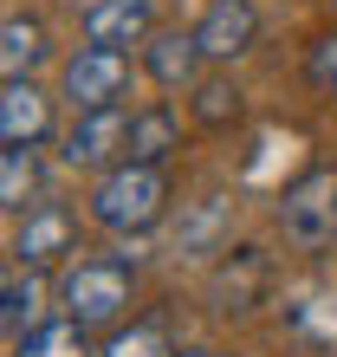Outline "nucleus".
<instances>
[{
    "label": "nucleus",
    "mask_w": 337,
    "mask_h": 357,
    "mask_svg": "<svg viewBox=\"0 0 337 357\" xmlns=\"http://www.w3.org/2000/svg\"><path fill=\"white\" fill-rule=\"evenodd\" d=\"M168 208V176L162 162H117L104 169V182L91 188V221L111 234H150Z\"/></svg>",
    "instance_id": "1"
},
{
    "label": "nucleus",
    "mask_w": 337,
    "mask_h": 357,
    "mask_svg": "<svg viewBox=\"0 0 337 357\" xmlns=\"http://www.w3.org/2000/svg\"><path fill=\"white\" fill-rule=\"evenodd\" d=\"M279 227L299 254H324L337 241V162H318L279 195Z\"/></svg>",
    "instance_id": "2"
},
{
    "label": "nucleus",
    "mask_w": 337,
    "mask_h": 357,
    "mask_svg": "<svg viewBox=\"0 0 337 357\" xmlns=\"http://www.w3.org/2000/svg\"><path fill=\"white\" fill-rule=\"evenodd\" d=\"M58 305H65V319H78L84 331L123 319V305H130V266L123 260H78V266H65Z\"/></svg>",
    "instance_id": "3"
},
{
    "label": "nucleus",
    "mask_w": 337,
    "mask_h": 357,
    "mask_svg": "<svg viewBox=\"0 0 337 357\" xmlns=\"http://www.w3.org/2000/svg\"><path fill=\"white\" fill-rule=\"evenodd\" d=\"M130 91V52L117 46H78L65 59V98L78 111H111Z\"/></svg>",
    "instance_id": "4"
},
{
    "label": "nucleus",
    "mask_w": 337,
    "mask_h": 357,
    "mask_svg": "<svg viewBox=\"0 0 337 357\" xmlns=\"http://www.w3.org/2000/svg\"><path fill=\"white\" fill-rule=\"evenodd\" d=\"M117 156H130V111H78V123L65 130V162L72 169H117Z\"/></svg>",
    "instance_id": "5"
},
{
    "label": "nucleus",
    "mask_w": 337,
    "mask_h": 357,
    "mask_svg": "<svg viewBox=\"0 0 337 357\" xmlns=\"http://www.w3.org/2000/svg\"><path fill=\"white\" fill-rule=\"evenodd\" d=\"M72 241H78V221H72V208H58V202H33L26 215H19V234H13V266H58L72 254Z\"/></svg>",
    "instance_id": "6"
},
{
    "label": "nucleus",
    "mask_w": 337,
    "mask_h": 357,
    "mask_svg": "<svg viewBox=\"0 0 337 357\" xmlns=\"http://www.w3.org/2000/svg\"><path fill=\"white\" fill-rule=\"evenodd\" d=\"M253 39H260V13H253V0H207V13H201V26H195L201 59L234 66Z\"/></svg>",
    "instance_id": "7"
},
{
    "label": "nucleus",
    "mask_w": 337,
    "mask_h": 357,
    "mask_svg": "<svg viewBox=\"0 0 337 357\" xmlns=\"http://www.w3.org/2000/svg\"><path fill=\"white\" fill-rule=\"evenodd\" d=\"M52 98L33 85V78H19V85H0V143H19V150H39V143L52 137Z\"/></svg>",
    "instance_id": "8"
},
{
    "label": "nucleus",
    "mask_w": 337,
    "mask_h": 357,
    "mask_svg": "<svg viewBox=\"0 0 337 357\" xmlns=\"http://www.w3.org/2000/svg\"><path fill=\"white\" fill-rule=\"evenodd\" d=\"M156 26V13H150V0H91L84 7V39L91 46H136V39H150Z\"/></svg>",
    "instance_id": "9"
},
{
    "label": "nucleus",
    "mask_w": 337,
    "mask_h": 357,
    "mask_svg": "<svg viewBox=\"0 0 337 357\" xmlns=\"http://www.w3.org/2000/svg\"><path fill=\"white\" fill-rule=\"evenodd\" d=\"M52 39L46 26H39L33 13H7L0 20V85H19V78H33L39 66H46Z\"/></svg>",
    "instance_id": "10"
},
{
    "label": "nucleus",
    "mask_w": 337,
    "mask_h": 357,
    "mask_svg": "<svg viewBox=\"0 0 337 357\" xmlns=\"http://www.w3.org/2000/svg\"><path fill=\"white\" fill-rule=\"evenodd\" d=\"M266 280H272V266H266V254H260V247H234V260L214 273L207 299H214V312H227V319H234V312H246V305L266 292Z\"/></svg>",
    "instance_id": "11"
},
{
    "label": "nucleus",
    "mask_w": 337,
    "mask_h": 357,
    "mask_svg": "<svg viewBox=\"0 0 337 357\" xmlns=\"http://www.w3.org/2000/svg\"><path fill=\"white\" fill-rule=\"evenodd\" d=\"M143 66H150L156 85L182 91V85H195V72H201V46H195V33H150Z\"/></svg>",
    "instance_id": "12"
},
{
    "label": "nucleus",
    "mask_w": 337,
    "mask_h": 357,
    "mask_svg": "<svg viewBox=\"0 0 337 357\" xmlns=\"http://www.w3.org/2000/svg\"><path fill=\"white\" fill-rule=\"evenodd\" d=\"M13 357H97V351H91V331L58 312V319H39V325L19 331Z\"/></svg>",
    "instance_id": "13"
},
{
    "label": "nucleus",
    "mask_w": 337,
    "mask_h": 357,
    "mask_svg": "<svg viewBox=\"0 0 337 357\" xmlns=\"http://www.w3.org/2000/svg\"><path fill=\"white\" fill-rule=\"evenodd\" d=\"M175 143H182V117L168 104H143V111H130V156L123 162H162Z\"/></svg>",
    "instance_id": "14"
},
{
    "label": "nucleus",
    "mask_w": 337,
    "mask_h": 357,
    "mask_svg": "<svg viewBox=\"0 0 337 357\" xmlns=\"http://www.w3.org/2000/svg\"><path fill=\"white\" fill-rule=\"evenodd\" d=\"M46 188V169H39V150H19V143H0V208H26Z\"/></svg>",
    "instance_id": "15"
},
{
    "label": "nucleus",
    "mask_w": 337,
    "mask_h": 357,
    "mask_svg": "<svg viewBox=\"0 0 337 357\" xmlns=\"http://www.w3.org/2000/svg\"><path fill=\"white\" fill-rule=\"evenodd\" d=\"M292 338L311 344V351H337V292H305L299 305L285 312Z\"/></svg>",
    "instance_id": "16"
},
{
    "label": "nucleus",
    "mask_w": 337,
    "mask_h": 357,
    "mask_svg": "<svg viewBox=\"0 0 337 357\" xmlns=\"http://www.w3.org/2000/svg\"><path fill=\"white\" fill-rule=\"evenodd\" d=\"M39 325V280L26 266H0V331Z\"/></svg>",
    "instance_id": "17"
},
{
    "label": "nucleus",
    "mask_w": 337,
    "mask_h": 357,
    "mask_svg": "<svg viewBox=\"0 0 337 357\" xmlns=\"http://www.w3.org/2000/svg\"><path fill=\"white\" fill-rule=\"evenodd\" d=\"M221 234H227V195H201V202L182 215V227H175L182 254H214Z\"/></svg>",
    "instance_id": "18"
},
{
    "label": "nucleus",
    "mask_w": 337,
    "mask_h": 357,
    "mask_svg": "<svg viewBox=\"0 0 337 357\" xmlns=\"http://www.w3.org/2000/svg\"><path fill=\"white\" fill-rule=\"evenodd\" d=\"M195 117L207 123V130H227V123L246 117V104L234 85H221V78H195Z\"/></svg>",
    "instance_id": "19"
},
{
    "label": "nucleus",
    "mask_w": 337,
    "mask_h": 357,
    "mask_svg": "<svg viewBox=\"0 0 337 357\" xmlns=\"http://www.w3.org/2000/svg\"><path fill=\"white\" fill-rule=\"evenodd\" d=\"M97 357H175V344H168L162 319H136L130 331H117V338L104 344Z\"/></svg>",
    "instance_id": "20"
},
{
    "label": "nucleus",
    "mask_w": 337,
    "mask_h": 357,
    "mask_svg": "<svg viewBox=\"0 0 337 357\" xmlns=\"http://www.w3.org/2000/svg\"><path fill=\"white\" fill-rule=\"evenodd\" d=\"M305 78H311L318 98H337V33H324L318 46L305 52Z\"/></svg>",
    "instance_id": "21"
},
{
    "label": "nucleus",
    "mask_w": 337,
    "mask_h": 357,
    "mask_svg": "<svg viewBox=\"0 0 337 357\" xmlns=\"http://www.w3.org/2000/svg\"><path fill=\"white\" fill-rule=\"evenodd\" d=\"M175 357H221V351H175Z\"/></svg>",
    "instance_id": "22"
}]
</instances>
